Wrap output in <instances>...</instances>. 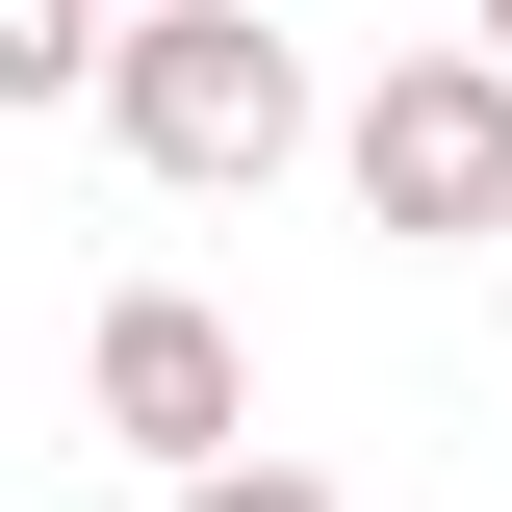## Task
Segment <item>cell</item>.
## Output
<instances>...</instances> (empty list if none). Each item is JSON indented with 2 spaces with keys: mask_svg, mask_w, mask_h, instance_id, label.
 Instances as JSON below:
<instances>
[{
  "mask_svg": "<svg viewBox=\"0 0 512 512\" xmlns=\"http://www.w3.org/2000/svg\"><path fill=\"white\" fill-rule=\"evenodd\" d=\"M333 180H359V231L487 256V231H512V77L461 52V26H436V52H384L359 103H333Z\"/></svg>",
  "mask_w": 512,
  "mask_h": 512,
  "instance_id": "7a4b0ae2",
  "label": "cell"
},
{
  "mask_svg": "<svg viewBox=\"0 0 512 512\" xmlns=\"http://www.w3.org/2000/svg\"><path fill=\"white\" fill-rule=\"evenodd\" d=\"M77 410H103L154 487H205V461H256V333L205 308V282H128V308L77 333Z\"/></svg>",
  "mask_w": 512,
  "mask_h": 512,
  "instance_id": "3957f363",
  "label": "cell"
},
{
  "mask_svg": "<svg viewBox=\"0 0 512 512\" xmlns=\"http://www.w3.org/2000/svg\"><path fill=\"white\" fill-rule=\"evenodd\" d=\"M103 52H128L103 0H0V103H103Z\"/></svg>",
  "mask_w": 512,
  "mask_h": 512,
  "instance_id": "277c9868",
  "label": "cell"
},
{
  "mask_svg": "<svg viewBox=\"0 0 512 512\" xmlns=\"http://www.w3.org/2000/svg\"><path fill=\"white\" fill-rule=\"evenodd\" d=\"M103 128H128V180H180V205H256L282 154H333L308 26H256V0H154L103 52Z\"/></svg>",
  "mask_w": 512,
  "mask_h": 512,
  "instance_id": "6da1fadb",
  "label": "cell"
},
{
  "mask_svg": "<svg viewBox=\"0 0 512 512\" xmlns=\"http://www.w3.org/2000/svg\"><path fill=\"white\" fill-rule=\"evenodd\" d=\"M461 52H487V77H512V0H461Z\"/></svg>",
  "mask_w": 512,
  "mask_h": 512,
  "instance_id": "8992f818",
  "label": "cell"
},
{
  "mask_svg": "<svg viewBox=\"0 0 512 512\" xmlns=\"http://www.w3.org/2000/svg\"><path fill=\"white\" fill-rule=\"evenodd\" d=\"M103 26H154V0H103Z\"/></svg>",
  "mask_w": 512,
  "mask_h": 512,
  "instance_id": "52a82bcc",
  "label": "cell"
},
{
  "mask_svg": "<svg viewBox=\"0 0 512 512\" xmlns=\"http://www.w3.org/2000/svg\"><path fill=\"white\" fill-rule=\"evenodd\" d=\"M154 512H359V487H308V461H205V487H154Z\"/></svg>",
  "mask_w": 512,
  "mask_h": 512,
  "instance_id": "5b68a950",
  "label": "cell"
}]
</instances>
